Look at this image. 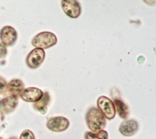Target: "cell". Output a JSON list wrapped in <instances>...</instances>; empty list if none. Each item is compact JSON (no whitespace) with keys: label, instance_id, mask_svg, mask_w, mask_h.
<instances>
[{"label":"cell","instance_id":"6","mask_svg":"<svg viewBox=\"0 0 156 139\" xmlns=\"http://www.w3.org/2000/svg\"><path fill=\"white\" fill-rule=\"evenodd\" d=\"M48 130L53 132H62L66 130L69 126V119L63 116H55L48 119L46 123Z\"/></svg>","mask_w":156,"mask_h":139},{"label":"cell","instance_id":"5","mask_svg":"<svg viewBox=\"0 0 156 139\" xmlns=\"http://www.w3.org/2000/svg\"><path fill=\"white\" fill-rule=\"evenodd\" d=\"M62 10L71 18H77L81 13V6L76 0H62L61 1Z\"/></svg>","mask_w":156,"mask_h":139},{"label":"cell","instance_id":"13","mask_svg":"<svg viewBox=\"0 0 156 139\" xmlns=\"http://www.w3.org/2000/svg\"><path fill=\"white\" fill-rule=\"evenodd\" d=\"M8 91L12 95L17 97L20 94L24 88H23V83L20 79H13L10 80L9 84H7Z\"/></svg>","mask_w":156,"mask_h":139},{"label":"cell","instance_id":"16","mask_svg":"<svg viewBox=\"0 0 156 139\" xmlns=\"http://www.w3.org/2000/svg\"><path fill=\"white\" fill-rule=\"evenodd\" d=\"M7 83L2 77H0V94H4L7 91Z\"/></svg>","mask_w":156,"mask_h":139},{"label":"cell","instance_id":"12","mask_svg":"<svg viewBox=\"0 0 156 139\" xmlns=\"http://www.w3.org/2000/svg\"><path fill=\"white\" fill-rule=\"evenodd\" d=\"M114 106H115V112L119 114L122 119H127L129 115V110L126 103L122 102L120 98H115L113 101Z\"/></svg>","mask_w":156,"mask_h":139},{"label":"cell","instance_id":"14","mask_svg":"<svg viewBox=\"0 0 156 139\" xmlns=\"http://www.w3.org/2000/svg\"><path fill=\"white\" fill-rule=\"evenodd\" d=\"M85 139H108V132L105 130H100L98 132H86L84 135Z\"/></svg>","mask_w":156,"mask_h":139},{"label":"cell","instance_id":"17","mask_svg":"<svg viewBox=\"0 0 156 139\" xmlns=\"http://www.w3.org/2000/svg\"><path fill=\"white\" fill-rule=\"evenodd\" d=\"M7 55V48L3 44L0 43V59H3Z\"/></svg>","mask_w":156,"mask_h":139},{"label":"cell","instance_id":"18","mask_svg":"<svg viewBox=\"0 0 156 139\" xmlns=\"http://www.w3.org/2000/svg\"><path fill=\"white\" fill-rule=\"evenodd\" d=\"M9 139H17V138H16V137H10Z\"/></svg>","mask_w":156,"mask_h":139},{"label":"cell","instance_id":"7","mask_svg":"<svg viewBox=\"0 0 156 139\" xmlns=\"http://www.w3.org/2000/svg\"><path fill=\"white\" fill-rule=\"evenodd\" d=\"M17 39V33L11 26H5L0 30V40L5 46H12Z\"/></svg>","mask_w":156,"mask_h":139},{"label":"cell","instance_id":"2","mask_svg":"<svg viewBox=\"0 0 156 139\" xmlns=\"http://www.w3.org/2000/svg\"><path fill=\"white\" fill-rule=\"evenodd\" d=\"M31 43L35 48L44 50L55 45L57 43V37L52 32L44 31L34 36Z\"/></svg>","mask_w":156,"mask_h":139},{"label":"cell","instance_id":"15","mask_svg":"<svg viewBox=\"0 0 156 139\" xmlns=\"http://www.w3.org/2000/svg\"><path fill=\"white\" fill-rule=\"evenodd\" d=\"M20 139H35V137L33 132L29 130H25L21 133Z\"/></svg>","mask_w":156,"mask_h":139},{"label":"cell","instance_id":"10","mask_svg":"<svg viewBox=\"0 0 156 139\" xmlns=\"http://www.w3.org/2000/svg\"><path fill=\"white\" fill-rule=\"evenodd\" d=\"M139 125L137 122L135 121L134 119H127L121 123L119 130L122 135L129 137L136 134Z\"/></svg>","mask_w":156,"mask_h":139},{"label":"cell","instance_id":"19","mask_svg":"<svg viewBox=\"0 0 156 139\" xmlns=\"http://www.w3.org/2000/svg\"><path fill=\"white\" fill-rule=\"evenodd\" d=\"M0 139H2V138H0Z\"/></svg>","mask_w":156,"mask_h":139},{"label":"cell","instance_id":"11","mask_svg":"<svg viewBox=\"0 0 156 139\" xmlns=\"http://www.w3.org/2000/svg\"><path fill=\"white\" fill-rule=\"evenodd\" d=\"M50 102V95L48 92L43 93L42 97L37 102H34V108L41 114H45L48 110V105Z\"/></svg>","mask_w":156,"mask_h":139},{"label":"cell","instance_id":"9","mask_svg":"<svg viewBox=\"0 0 156 139\" xmlns=\"http://www.w3.org/2000/svg\"><path fill=\"white\" fill-rule=\"evenodd\" d=\"M17 97L9 95L0 101V112L3 114H9L13 112L17 106Z\"/></svg>","mask_w":156,"mask_h":139},{"label":"cell","instance_id":"3","mask_svg":"<svg viewBox=\"0 0 156 139\" xmlns=\"http://www.w3.org/2000/svg\"><path fill=\"white\" fill-rule=\"evenodd\" d=\"M98 109L104 115L105 119H112L115 116V109L113 102L106 96L101 95L98 98Z\"/></svg>","mask_w":156,"mask_h":139},{"label":"cell","instance_id":"4","mask_svg":"<svg viewBox=\"0 0 156 139\" xmlns=\"http://www.w3.org/2000/svg\"><path fill=\"white\" fill-rule=\"evenodd\" d=\"M45 53L44 51L41 48H35L31 50L26 58V63L27 66L30 69H36L41 66V63L44 62Z\"/></svg>","mask_w":156,"mask_h":139},{"label":"cell","instance_id":"8","mask_svg":"<svg viewBox=\"0 0 156 139\" xmlns=\"http://www.w3.org/2000/svg\"><path fill=\"white\" fill-rule=\"evenodd\" d=\"M43 93L44 92L37 87H27V88H25L22 91L20 96L21 97L22 99L25 102H36L39 99H41L43 95Z\"/></svg>","mask_w":156,"mask_h":139},{"label":"cell","instance_id":"1","mask_svg":"<svg viewBox=\"0 0 156 139\" xmlns=\"http://www.w3.org/2000/svg\"><path fill=\"white\" fill-rule=\"evenodd\" d=\"M86 123L91 131L98 132L105 128L106 119L98 108L91 107L86 113Z\"/></svg>","mask_w":156,"mask_h":139}]
</instances>
